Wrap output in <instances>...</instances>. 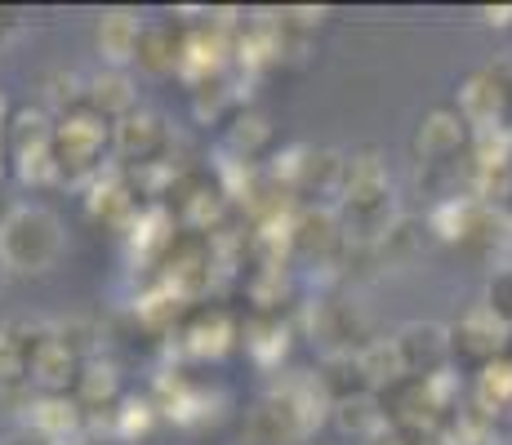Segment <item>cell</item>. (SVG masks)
<instances>
[{
    "label": "cell",
    "mask_w": 512,
    "mask_h": 445,
    "mask_svg": "<svg viewBox=\"0 0 512 445\" xmlns=\"http://www.w3.org/2000/svg\"><path fill=\"white\" fill-rule=\"evenodd\" d=\"M339 223H343V236H352V241H388L397 232V196H392V183H388L379 152H370V147L348 156Z\"/></svg>",
    "instance_id": "6da1fadb"
},
{
    "label": "cell",
    "mask_w": 512,
    "mask_h": 445,
    "mask_svg": "<svg viewBox=\"0 0 512 445\" xmlns=\"http://www.w3.org/2000/svg\"><path fill=\"white\" fill-rule=\"evenodd\" d=\"M67 250V232H63V219L45 205H18L14 219L0 227V254H5L9 272H23V276H36V272H49Z\"/></svg>",
    "instance_id": "7a4b0ae2"
},
{
    "label": "cell",
    "mask_w": 512,
    "mask_h": 445,
    "mask_svg": "<svg viewBox=\"0 0 512 445\" xmlns=\"http://www.w3.org/2000/svg\"><path fill=\"white\" fill-rule=\"evenodd\" d=\"M107 121L98 112H67L54 125V156H58V178L67 183H81V178L98 174V156L107 147Z\"/></svg>",
    "instance_id": "3957f363"
},
{
    "label": "cell",
    "mask_w": 512,
    "mask_h": 445,
    "mask_svg": "<svg viewBox=\"0 0 512 445\" xmlns=\"http://www.w3.org/2000/svg\"><path fill=\"white\" fill-rule=\"evenodd\" d=\"M392 348L401 356V370H406L410 383H428L437 374H446L450 356H455V343H450V330L437 321H410L397 330Z\"/></svg>",
    "instance_id": "277c9868"
},
{
    "label": "cell",
    "mask_w": 512,
    "mask_h": 445,
    "mask_svg": "<svg viewBox=\"0 0 512 445\" xmlns=\"http://www.w3.org/2000/svg\"><path fill=\"white\" fill-rule=\"evenodd\" d=\"M508 98H512V89H508L504 72H477L464 85V94H459V116H464L468 125H477V134L481 130H504Z\"/></svg>",
    "instance_id": "5b68a950"
},
{
    "label": "cell",
    "mask_w": 512,
    "mask_h": 445,
    "mask_svg": "<svg viewBox=\"0 0 512 445\" xmlns=\"http://www.w3.org/2000/svg\"><path fill=\"white\" fill-rule=\"evenodd\" d=\"M245 437H250L254 445H294V441L308 437V428H303V419L290 405V397H285V392H272V397H263L250 410V419H245Z\"/></svg>",
    "instance_id": "8992f818"
},
{
    "label": "cell",
    "mask_w": 512,
    "mask_h": 445,
    "mask_svg": "<svg viewBox=\"0 0 512 445\" xmlns=\"http://www.w3.org/2000/svg\"><path fill=\"white\" fill-rule=\"evenodd\" d=\"M81 370H85L81 356L67 348L54 330L36 339V348H32V383H41L45 397H67V388L81 379Z\"/></svg>",
    "instance_id": "52a82bcc"
},
{
    "label": "cell",
    "mask_w": 512,
    "mask_h": 445,
    "mask_svg": "<svg viewBox=\"0 0 512 445\" xmlns=\"http://www.w3.org/2000/svg\"><path fill=\"white\" fill-rule=\"evenodd\" d=\"M450 343H455V356H468V361H477V365H490V361H499V356H508V330L486 308H472L464 321L450 330Z\"/></svg>",
    "instance_id": "ba28073f"
},
{
    "label": "cell",
    "mask_w": 512,
    "mask_h": 445,
    "mask_svg": "<svg viewBox=\"0 0 512 445\" xmlns=\"http://www.w3.org/2000/svg\"><path fill=\"white\" fill-rule=\"evenodd\" d=\"M464 116L459 112H432L423 116L419 134H415V156L419 165H450L468 143V130H464Z\"/></svg>",
    "instance_id": "9c48e42d"
},
{
    "label": "cell",
    "mask_w": 512,
    "mask_h": 445,
    "mask_svg": "<svg viewBox=\"0 0 512 445\" xmlns=\"http://www.w3.org/2000/svg\"><path fill=\"white\" fill-rule=\"evenodd\" d=\"M165 121L156 112H130L125 121H116V130H112V143H116V152H121V161H130V165H152L156 161V152L165 147Z\"/></svg>",
    "instance_id": "30bf717a"
},
{
    "label": "cell",
    "mask_w": 512,
    "mask_h": 445,
    "mask_svg": "<svg viewBox=\"0 0 512 445\" xmlns=\"http://www.w3.org/2000/svg\"><path fill=\"white\" fill-rule=\"evenodd\" d=\"M27 414H32V432L49 445L76 441L85 428V405L76 397H41V401H32Z\"/></svg>",
    "instance_id": "8fae6325"
},
{
    "label": "cell",
    "mask_w": 512,
    "mask_h": 445,
    "mask_svg": "<svg viewBox=\"0 0 512 445\" xmlns=\"http://www.w3.org/2000/svg\"><path fill=\"white\" fill-rule=\"evenodd\" d=\"M139 41H143V23L134 9H107L98 18V54L112 63V72H121L125 63L139 58Z\"/></svg>",
    "instance_id": "7c38bea8"
},
{
    "label": "cell",
    "mask_w": 512,
    "mask_h": 445,
    "mask_svg": "<svg viewBox=\"0 0 512 445\" xmlns=\"http://www.w3.org/2000/svg\"><path fill=\"white\" fill-rule=\"evenodd\" d=\"M334 423H339L343 437H361V441H383L388 437V414L374 401V392H348V397H334Z\"/></svg>",
    "instance_id": "4fadbf2b"
},
{
    "label": "cell",
    "mask_w": 512,
    "mask_h": 445,
    "mask_svg": "<svg viewBox=\"0 0 512 445\" xmlns=\"http://www.w3.org/2000/svg\"><path fill=\"white\" fill-rule=\"evenodd\" d=\"M232 339H236V321L223 308H210V312H196L192 316V325L183 330V343H187V352L192 356H223L232 348Z\"/></svg>",
    "instance_id": "5bb4252c"
},
{
    "label": "cell",
    "mask_w": 512,
    "mask_h": 445,
    "mask_svg": "<svg viewBox=\"0 0 512 445\" xmlns=\"http://www.w3.org/2000/svg\"><path fill=\"white\" fill-rule=\"evenodd\" d=\"M223 63H228V41H223V32H192V36L183 41V63H179V72H183L192 85L214 81V76L223 72Z\"/></svg>",
    "instance_id": "9a60e30c"
},
{
    "label": "cell",
    "mask_w": 512,
    "mask_h": 445,
    "mask_svg": "<svg viewBox=\"0 0 512 445\" xmlns=\"http://www.w3.org/2000/svg\"><path fill=\"white\" fill-rule=\"evenodd\" d=\"M317 330L326 334V343L339 356H357L361 348H366V316H361L352 303H326L317 316Z\"/></svg>",
    "instance_id": "2e32d148"
},
{
    "label": "cell",
    "mask_w": 512,
    "mask_h": 445,
    "mask_svg": "<svg viewBox=\"0 0 512 445\" xmlns=\"http://www.w3.org/2000/svg\"><path fill=\"white\" fill-rule=\"evenodd\" d=\"M343 241V223L339 210H299L294 214V236L290 245L303 254H326Z\"/></svg>",
    "instance_id": "e0dca14e"
},
{
    "label": "cell",
    "mask_w": 512,
    "mask_h": 445,
    "mask_svg": "<svg viewBox=\"0 0 512 445\" xmlns=\"http://www.w3.org/2000/svg\"><path fill=\"white\" fill-rule=\"evenodd\" d=\"M85 98H90V112H98L103 121H125L134 112V81L125 72H103L90 81Z\"/></svg>",
    "instance_id": "ac0fdd59"
},
{
    "label": "cell",
    "mask_w": 512,
    "mask_h": 445,
    "mask_svg": "<svg viewBox=\"0 0 512 445\" xmlns=\"http://www.w3.org/2000/svg\"><path fill=\"white\" fill-rule=\"evenodd\" d=\"M183 63V41L174 36V27H143V41H139V67L152 76L165 72H179Z\"/></svg>",
    "instance_id": "d6986e66"
},
{
    "label": "cell",
    "mask_w": 512,
    "mask_h": 445,
    "mask_svg": "<svg viewBox=\"0 0 512 445\" xmlns=\"http://www.w3.org/2000/svg\"><path fill=\"white\" fill-rule=\"evenodd\" d=\"M357 374H361V383H366V392L370 388H383V383H401V379H406V370H401V356H397V348H392V339L366 343V348L357 352Z\"/></svg>",
    "instance_id": "ffe728a7"
},
{
    "label": "cell",
    "mask_w": 512,
    "mask_h": 445,
    "mask_svg": "<svg viewBox=\"0 0 512 445\" xmlns=\"http://www.w3.org/2000/svg\"><path fill=\"white\" fill-rule=\"evenodd\" d=\"M116 397H121V379H116V370L107 361H90L81 370V379H76V401L85 405V410H112Z\"/></svg>",
    "instance_id": "44dd1931"
},
{
    "label": "cell",
    "mask_w": 512,
    "mask_h": 445,
    "mask_svg": "<svg viewBox=\"0 0 512 445\" xmlns=\"http://www.w3.org/2000/svg\"><path fill=\"white\" fill-rule=\"evenodd\" d=\"M512 405V356L481 365L477 374V410L481 414H499Z\"/></svg>",
    "instance_id": "7402d4cb"
},
{
    "label": "cell",
    "mask_w": 512,
    "mask_h": 445,
    "mask_svg": "<svg viewBox=\"0 0 512 445\" xmlns=\"http://www.w3.org/2000/svg\"><path fill=\"white\" fill-rule=\"evenodd\" d=\"M32 348L36 339L27 343L14 325H0V388H18L23 374L32 370Z\"/></svg>",
    "instance_id": "603a6c76"
},
{
    "label": "cell",
    "mask_w": 512,
    "mask_h": 445,
    "mask_svg": "<svg viewBox=\"0 0 512 445\" xmlns=\"http://www.w3.org/2000/svg\"><path fill=\"white\" fill-rule=\"evenodd\" d=\"M90 214L94 219H103V223H130V219H139L134 214V196H130V187L121 183V178H98L94 183V196H90Z\"/></svg>",
    "instance_id": "cb8c5ba5"
},
{
    "label": "cell",
    "mask_w": 512,
    "mask_h": 445,
    "mask_svg": "<svg viewBox=\"0 0 512 445\" xmlns=\"http://www.w3.org/2000/svg\"><path fill=\"white\" fill-rule=\"evenodd\" d=\"M9 147H14V156L23 152H41V147H54V125H49L45 112H18L14 121H9Z\"/></svg>",
    "instance_id": "d4e9b609"
},
{
    "label": "cell",
    "mask_w": 512,
    "mask_h": 445,
    "mask_svg": "<svg viewBox=\"0 0 512 445\" xmlns=\"http://www.w3.org/2000/svg\"><path fill=\"white\" fill-rule=\"evenodd\" d=\"M219 210H223L219 187L192 183V187L183 192V219H187V227H196V232H210V223L219 219Z\"/></svg>",
    "instance_id": "484cf974"
},
{
    "label": "cell",
    "mask_w": 512,
    "mask_h": 445,
    "mask_svg": "<svg viewBox=\"0 0 512 445\" xmlns=\"http://www.w3.org/2000/svg\"><path fill=\"white\" fill-rule=\"evenodd\" d=\"M245 348L259 356L263 365L281 361L285 356V325L281 321H254L250 330H245Z\"/></svg>",
    "instance_id": "4316f807"
},
{
    "label": "cell",
    "mask_w": 512,
    "mask_h": 445,
    "mask_svg": "<svg viewBox=\"0 0 512 445\" xmlns=\"http://www.w3.org/2000/svg\"><path fill=\"white\" fill-rule=\"evenodd\" d=\"M481 308L495 316L499 325L512 334V267H499V272H490L486 281V299H481Z\"/></svg>",
    "instance_id": "83f0119b"
},
{
    "label": "cell",
    "mask_w": 512,
    "mask_h": 445,
    "mask_svg": "<svg viewBox=\"0 0 512 445\" xmlns=\"http://www.w3.org/2000/svg\"><path fill=\"white\" fill-rule=\"evenodd\" d=\"M14 170L23 183H32V187H49V183H58V156H54V147H41V152H23V156H14Z\"/></svg>",
    "instance_id": "f1b7e54d"
},
{
    "label": "cell",
    "mask_w": 512,
    "mask_h": 445,
    "mask_svg": "<svg viewBox=\"0 0 512 445\" xmlns=\"http://www.w3.org/2000/svg\"><path fill=\"white\" fill-rule=\"evenodd\" d=\"M152 419H156V405L152 401H139V397L121 401V405H116V437H121V441L143 437V432L152 428Z\"/></svg>",
    "instance_id": "f546056e"
},
{
    "label": "cell",
    "mask_w": 512,
    "mask_h": 445,
    "mask_svg": "<svg viewBox=\"0 0 512 445\" xmlns=\"http://www.w3.org/2000/svg\"><path fill=\"white\" fill-rule=\"evenodd\" d=\"M232 103V89L223 76H214V81H201L192 89V107H196V116L201 121H214V116H223V107Z\"/></svg>",
    "instance_id": "4dcf8cb0"
},
{
    "label": "cell",
    "mask_w": 512,
    "mask_h": 445,
    "mask_svg": "<svg viewBox=\"0 0 512 445\" xmlns=\"http://www.w3.org/2000/svg\"><path fill=\"white\" fill-rule=\"evenodd\" d=\"M268 121H263V116H236V125H232V147H236V152H241L245 156V161H250V156L254 152H259V147L263 143H268Z\"/></svg>",
    "instance_id": "1f68e13d"
},
{
    "label": "cell",
    "mask_w": 512,
    "mask_h": 445,
    "mask_svg": "<svg viewBox=\"0 0 512 445\" xmlns=\"http://www.w3.org/2000/svg\"><path fill=\"white\" fill-rule=\"evenodd\" d=\"M45 85H49L45 94H49V103H54V107H72L76 98H81V81H76L72 72H54Z\"/></svg>",
    "instance_id": "d6a6232c"
},
{
    "label": "cell",
    "mask_w": 512,
    "mask_h": 445,
    "mask_svg": "<svg viewBox=\"0 0 512 445\" xmlns=\"http://www.w3.org/2000/svg\"><path fill=\"white\" fill-rule=\"evenodd\" d=\"M0 445H45L36 432H9V437H0Z\"/></svg>",
    "instance_id": "836d02e7"
},
{
    "label": "cell",
    "mask_w": 512,
    "mask_h": 445,
    "mask_svg": "<svg viewBox=\"0 0 512 445\" xmlns=\"http://www.w3.org/2000/svg\"><path fill=\"white\" fill-rule=\"evenodd\" d=\"M486 23H490V27H508V23H512V9H508V5H504V9H486Z\"/></svg>",
    "instance_id": "e575fe53"
},
{
    "label": "cell",
    "mask_w": 512,
    "mask_h": 445,
    "mask_svg": "<svg viewBox=\"0 0 512 445\" xmlns=\"http://www.w3.org/2000/svg\"><path fill=\"white\" fill-rule=\"evenodd\" d=\"M5 130H9V121H5V98H0V138H5Z\"/></svg>",
    "instance_id": "d590c367"
},
{
    "label": "cell",
    "mask_w": 512,
    "mask_h": 445,
    "mask_svg": "<svg viewBox=\"0 0 512 445\" xmlns=\"http://www.w3.org/2000/svg\"><path fill=\"white\" fill-rule=\"evenodd\" d=\"M374 445H410V441H401V437H383V441H374Z\"/></svg>",
    "instance_id": "8d00e7d4"
},
{
    "label": "cell",
    "mask_w": 512,
    "mask_h": 445,
    "mask_svg": "<svg viewBox=\"0 0 512 445\" xmlns=\"http://www.w3.org/2000/svg\"><path fill=\"white\" fill-rule=\"evenodd\" d=\"M5 276H9V263H5V254H0V285H5Z\"/></svg>",
    "instance_id": "74e56055"
},
{
    "label": "cell",
    "mask_w": 512,
    "mask_h": 445,
    "mask_svg": "<svg viewBox=\"0 0 512 445\" xmlns=\"http://www.w3.org/2000/svg\"><path fill=\"white\" fill-rule=\"evenodd\" d=\"M0 174H5V161H0Z\"/></svg>",
    "instance_id": "f35d334b"
},
{
    "label": "cell",
    "mask_w": 512,
    "mask_h": 445,
    "mask_svg": "<svg viewBox=\"0 0 512 445\" xmlns=\"http://www.w3.org/2000/svg\"><path fill=\"white\" fill-rule=\"evenodd\" d=\"M67 445H76V441H67Z\"/></svg>",
    "instance_id": "ab89813d"
}]
</instances>
